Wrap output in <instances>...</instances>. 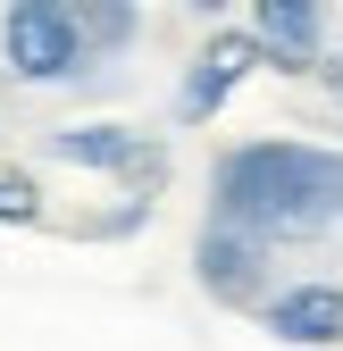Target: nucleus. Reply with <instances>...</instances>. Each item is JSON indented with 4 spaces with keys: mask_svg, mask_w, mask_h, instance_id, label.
<instances>
[{
    "mask_svg": "<svg viewBox=\"0 0 343 351\" xmlns=\"http://www.w3.org/2000/svg\"><path fill=\"white\" fill-rule=\"evenodd\" d=\"M343 217V159L310 143H243L218 159V226L276 243V234H318Z\"/></svg>",
    "mask_w": 343,
    "mask_h": 351,
    "instance_id": "obj_1",
    "label": "nucleus"
},
{
    "mask_svg": "<svg viewBox=\"0 0 343 351\" xmlns=\"http://www.w3.org/2000/svg\"><path fill=\"white\" fill-rule=\"evenodd\" d=\"M0 59H9L17 84H75L93 51H84L67 0H9V17H0Z\"/></svg>",
    "mask_w": 343,
    "mask_h": 351,
    "instance_id": "obj_2",
    "label": "nucleus"
},
{
    "mask_svg": "<svg viewBox=\"0 0 343 351\" xmlns=\"http://www.w3.org/2000/svg\"><path fill=\"white\" fill-rule=\"evenodd\" d=\"M251 67H268V59H260V42H251V25L209 34V42H201V59H193V75H185V93H176V117H185V125L218 117V109H226V93H235Z\"/></svg>",
    "mask_w": 343,
    "mask_h": 351,
    "instance_id": "obj_3",
    "label": "nucleus"
},
{
    "mask_svg": "<svg viewBox=\"0 0 343 351\" xmlns=\"http://www.w3.org/2000/svg\"><path fill=\"white\" fill-rule=\"evenodd\" d=\"M251 42H260L268 67L310 75L327 59V17H318V0H260V9H251Z\"/></svg>",
    "mask_w": 343,
    "mask_h": 351,
    "instance_id": "obj_4",
    "label": "nucleus"
},
{
    "mask_svg": "<svg viewBox=\"0 0 343 351\" xmlns=\"http://www.w3.org/2000/svg\"><path fill=\"white\" fill-rule=\"evenodd\" d=\"M51 159L67 167H109V176H159V143H143L134 125H59L51 134Z\"/></svg>",
    "mask_w": 343,
    "mask_h": 351,
    "instance_id": "obj_5",
    "label": "nucleus"
},
{
    "mask_svg": "<svg viewBox=\"0 0 343 351\" xmlns=\"http://www.w3.org/2000/svg\"><path fill=\"white\" fill-rule=\"evenodd\" d=\"M260 318L285 343H343V285H293V293L260 301Z\"/></svg>",
    "mask_w": 343,
    "mask_h": 351,
    "instance_id": "obj_6",
    "label": "nucleus"
},
{
    "mask_svg": "<svg viewBox=\"0 0 343 351\" xmlns=\"http://www.w3.org/2000/svg\"><path fill=\"white\" fill-rule=\"evenodd\" d=\"M201 285L218 301H251V285H260V243L235 234V226H209L201 234Z\"/></svg>",
    "mask_w": 343,
    "mask_h": 351,
    "instance_id": "obj_7",
    "label": "nucleus"
},
{
    "mask_svg": "<svg viewBox=\"0 0 343 351\" xmlns=\"http://www.w3.org/2000/svg\"><path fill=\"white\" fill-rule=\"evenodd\" d=\"M67 9H75L84 51H126L134 42V9H117V0H67Z\"/></svg>",
    "mask_w": 343,
    "mask_h": 351,
    "instance_id": "obj_8",
    "label": "nucleus"
},
{
    "mask_svg": "<svg viewBox=\"0 0 343 351\" xmlns=\"http://www.w3.org/2000/svg\"><path fill=\"white\" fill-rule=\"evenodd\" d=\"M34 217H42V193H34V176L0 167V226H34Z\"/></svg>",
    "mask_w": 343,
    "mask_h": 351,
    "instance_id": "obj_9",
    "label": "nucleus"
},
{
    "mask_svg": "<svg viewBox=\"0 0 343 351\" xmlns=\"http://www.w3.org/2000/svg\"><path fill=\"white\" fill-rule=\"evenodd\" d=\"M310 75H318V84H327V93H335V101H343V51H327V59H318V67H310Z\"/></svg>",
    "mask_w": 343,
    "mask_h": 351,
    "instance_id": "obj_10",
    "label": "nucleus"
}]
</instances>
